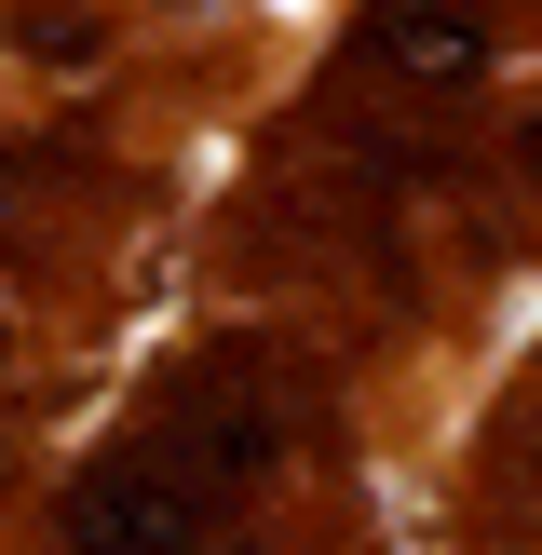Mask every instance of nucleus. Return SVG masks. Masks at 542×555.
Here are the masks:
<instances>
[{"mask_svg":"<svg viewBox=\"0 0 542 555\" xmlns=\"http://www.w3.org/2000/svg\"><path fill=\"white\" fill-rule=\"evenodd\" d=\"M366 68L434 81V95L488 81V0H379V14H366Z\"/></svg>","mask_w":542,"mask_h":555,"instance_id":"f03ea898","label":"nucleus"},{"mask_svg":"<svg viewBox=\"0 0 542 555\" xmlns=\"http://www.w3.org/2000/svg\"><path fill=\"white\" fill-rule=\"evenodd\" d=\"M0 366H14V312H0Z\"/></svg>","mask_w":542,"mask_h":555,"instance_id":"39448f33","label":"nucleus"},{"mask_svg":"<svg viewBox=\"0 0 542 555\" xmlns=\"http://www.w3.org/2000/svg\"><path fill=\"white\" fill-rule=\"evenodd\" d=\"M515 163H529V177H542V108H529V122H515Z\"/></svg>","mask_w":542,"mask_h":555,"instance_id":"20e7f679","label":"nucleus"},{"mask_svg":"<svg viewBox=\"0 0 542 555\" xmlns=\"http://www.w3.org/2000/svg\"><path fill=\"white\" fill-rule=\"evenodd\" d=\"M27 54H41V68H95L108 27H95V14H41V27H27Z\"/></svg>","mask_w":542,"mask_h":555,"instance_id":"7ed1b4c3","label":"nucleus"},{"mask_svg":"<svg viewBox=\"0 0 542 555\" xmlns=\"http://www.w3.org/2000/svg\"><path fill=\"white\" fill-rule=\"evenodd\" d=\"M68 542L81 555H231V502H204L150 434H122V448L68 488Z\"/></svg>","mask_w":542,"mask_h":555,"instance_id":"f257e3e1","label":"nucleus"}]
</instances>
